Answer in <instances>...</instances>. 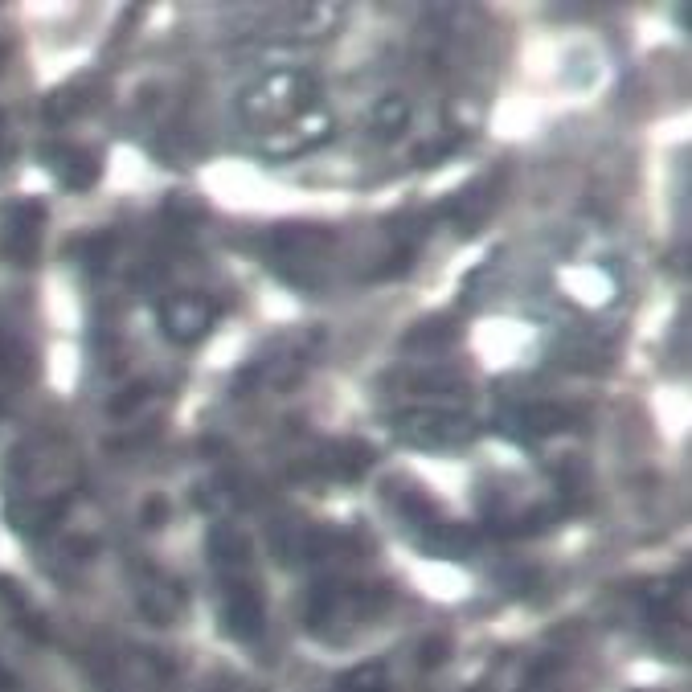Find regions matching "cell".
I'll use <instances>...</instances> for the list:
<instances>
[{"label":"cell","instance_id":"6","mask_svg":"<svg viewBox=\"0 0 692 692\" xmlns=\"http://www.w3.org/2000/svg\"><path fill=\"white\" fill-rule=\"evenodd\" d=\"M574 422V414H566L561 406H525L521 410V426L529 430V435H553V430H561V426H570Z\"/></svg>","mask_w":692,"mask_h":692},{"label":"cell","instance_id":"8","mask_svg":"<svg viewBox=\"0 0 692 692\" xmlns=\"http://www.w3.org/2000/svg\"><path fill=\"white\" fill-rule=\"evenodd\" d=\"M377 123H381V127H389V132H398V127L406 123V107H402V103H381Z\"/></svg>","mask_w":692,"mask_h":692},{"label":"cell","instance_id":"3","mask_svg":"<svg viewBox=\"0 0 692 692\" xmlns=\"http://www.w3.org/2000/svg\"><path fill=\"white\" fill-rule=\"evenodd\" d=\"M222 619H226V631L234 639H254L258 631H263V598H258V590L246 578H230Z\"/></svg>","mask_w":692,"mask_h":692},{"label":"cell","instance_id":"1","mask_svg":"<svg viewBox=\"0 0 692 692\" xmlns=\"http://www.w3.org/2000/svg\"><path fill=\"white\" fill-rule=\"evenodd\" d=\"M41 222H46V209L37 201H13L5 213H0V250H5L9 263H17V267L33 263Z\"/></svg>","mask_w":692,"mask_h":692},{"label":"cell","instance_id":"9","mask_svg":"<svg viewBox=\"0 0 692 692\" xmlns=\"http://www.w3.org/2000/svg\"><path fill=\"white\" fill-rule=\"evenodd\" d=\"M17 688V680H13V672L5 668V664H0V692H13Z\"/></svg>","mask_w":692,"mask_h":692},{"label":"cell","instance_id":"2","mask_svg":"<svg viewBox=\"0 0 692 692\" xmlns=\"http://www.w3.org/2000/svg\"><path fill=\"white\" fill-rule=\"evenodd\" d=\"M213 320H218V308L201 295H177L160 308V324L172 340H201L213 328Z\"/></svg>","mask_w":692,"mask_h":692},{"label":"cell","instance_id":"10","mask_svg":"<svg viewBox=\"0 0 692 692\" xmlns=\"http://www.w3.org/2000/svg\"><path fill=\"white\" fill-rule=\"evenodd\" d=\"M0 140H5V123H0Z\"/></svg>","mask_w":692,"mask_h":692},{"label":"cell","instance_id":"5","mask_svg":"<svg viewBox=\"0 0 692 692\" xmlns=\"http://www.w3.org/2000/svg\"><path fill=\"white\" fill-rule=\"evenodd\" d=\"M54 172H58V181L70 185V189H86L95 177H99V160L91 152H82V148H62L50 156Z\"/></svg>","mask_w":692,"mask_h":692},{"label":"cell","instance_id":"4","mask_svg":"<svg viewBox=\"0 0 692 692\" xmlns=\"http://www.w3.org/2000/svg\"><path fill=\"white\" fill-rule=\"evenodd\" d=\"M398 426L406 430V435L414 443H455V439H467V422L451 418V414H439V410H414V414H402Z\"/></svg>","mask_w":692,"mask_h":692},{"label":"cell","instance_id":"7","mask_svg":"<svg viewBox=\"0 0 692 692\" xmlns=\"http://www.w3.org/2000/svg\"><path fill=\"white\" fill-rule=\"evenodd\" d=\"M25 365L29 361H25V353L17 349V344L0 340V398H5L17 381H25Z\"/></svg>","mask_w":692,"mask_h":692}]
</instances>
